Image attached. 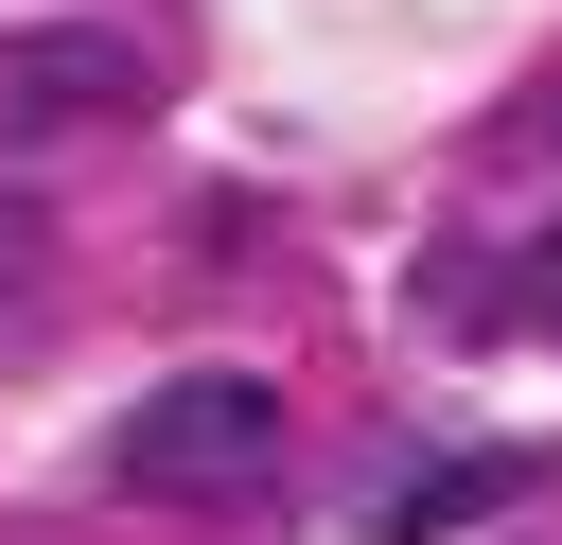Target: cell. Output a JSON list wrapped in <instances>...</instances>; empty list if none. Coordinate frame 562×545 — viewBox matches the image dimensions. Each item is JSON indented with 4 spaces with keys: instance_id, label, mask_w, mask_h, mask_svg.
<instances>
[{
    "instance_id": "2",
    "label": "cell",
    "mask_w": 562,
    "mask_h": 545,
    "mask_svg": "<svg viewBox=\"0 0 562 545\" xmlns=\"http://www.w3.org/2000/svg\"><path fill=\"white\" fill-rule=\"evenodd\" d=\"M509 492H527V457H422V475H386V492H369V527H386V545H422V527L509 510Z\"/></svg>"
},
{
    "instance_id": "1",
    "label": "cell",
    "mask_w": 562,
    "mask_h": 545,
    "mask_svg": "<svg viewBox=\"0 0 562 545\" xmlns=\"http://www.w3.org/2000/svg\"><path fill=\"white\" fill-rule=\"evenodd\" d=\"M263 457H281V404L246 369H176L158 404H123V492H158V510H228V492H263Z\"/></svg>"
},
{
    "instance_id": "3",
    "label": "cell",
    "mask_w": 562,
    "mask_h": 545,
    "mask_svg": "<svg viewBox=\"0 0 562 545\" xmlns=\"http://www.w3.org/2000/svg\"><path fill=\"white\" fill-rule=\"evenodd\" d=\"M123 88H140V70H123L105 35H35V53H18V105H123Z\"/></svg>"
},
{
    "instance_id": "4",
    "label": "cell",
    "mask_w": 562,
    "mask_h": 545,
    "mask_svg": "<svg viewBox=\"0 0 562 545\" xmlns=\"http://www.w3.org/2000/svg\"><path fill=\"white\" fill-rule=\"evenodd\" d=\"M18 281H35V211H0V299H18Z\"/></svg>"
}]
</instances>
